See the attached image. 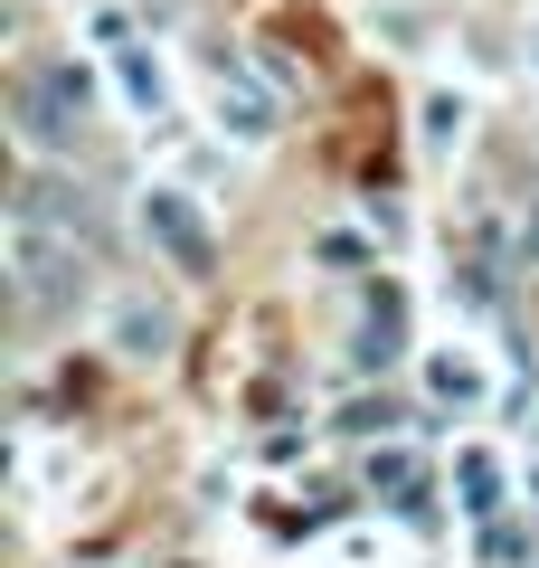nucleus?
Wrapping results in <instances>:
<instances>
[{
  "instance_id": "f257e3e1",
  "label": "nucleus",
  "mask_w": 539,
  "mask_h": 568,
  "mask_svg": "<svg viewBox=\"0 0 539 568\" xmlns=\"http://www.w3.org/2000/svg\"><path fill=\"white\" fill-rule=\"evenodd\" d=\"M10 275H20L29 294H58V284H77V275H85L77 237H58V227H48V209H39V200H29L20 219H10Z\"/></svg>"
}]
</instances>
